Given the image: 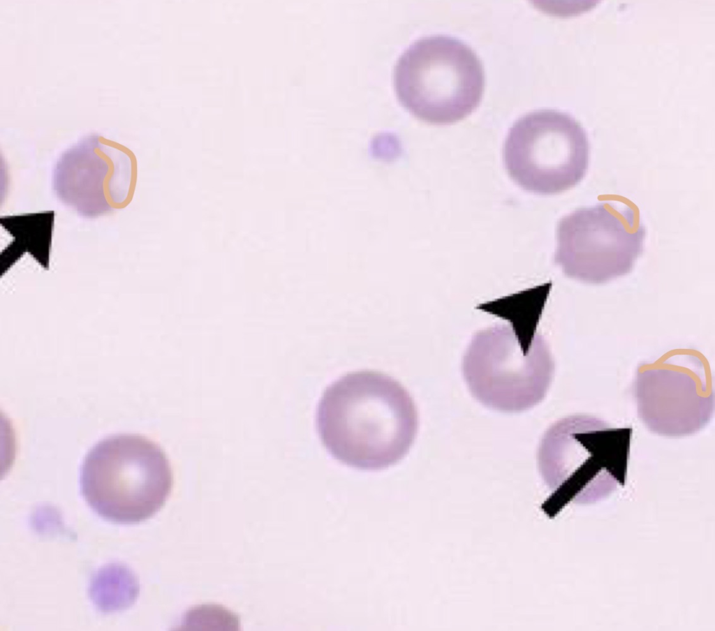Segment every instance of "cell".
<instances>
[{"label": "cell", "instance_id": "obj_1", "mask_svg": "<svg viewBox=\"0 0 715 631\" xmlns=\"http://www.w3.org/2000/svg\"><path fill=\"white\" fill-rule=\"evenodd\" d=\"M316 424L330 454L362 470H381L402 459L418 429V415L408 390L377 371L340 377L324 391Z\"/></svg>", "mask_w": 715, "mask_h": 631}, {"label": "cell", "instance_id": "obj_2", "mask_svg": "<svg viewBox=\"0 0 715 631\" xmlns=\"http://www.w3.org/2000/svg\"><path fill=\"white\" fill-rule=\"evenodd\" d=\"M633 429L574 414L545 431L537 450L542 477L561 500L591 503L625 480Z\"/></svg>", "mask_w": 715, "mask_h": 631}, {"label": "cell", "instance_id": "obj_3", "mask_svg": "<svg viewBox=\"0 0 715 631\" xmlns=\"http://www.w3.org/2000/svg\"><path fill=\"white\" fill-rule=\"evenodd\" d=\"M82 493L102 517L133 524L156 513L172 485L170 465L161 447L136 434L105 438L86 455L80 472Z\"/></svg>", "mask_w": 715, "mask_h": 631}, {"label": "cell", "instance_id": "obj_4", "mask_svg": "<svg viewBox=\"0 0 715 631\" xmlns=\"http://www.w3.org/2000/svg\"><path fill=\"white\" fill-rule=\"evenodd\" d=\"M484 71L473 50L447 36L420 38L399 59L394 73L397 97L411 114L443 125L470 114L480 103Z\"/></svg>", "mask_w": 715, "mask_h": 631}, {"label": "cell", "instance_id": "obj_5", "mask_svg": "<svg viewBox=\"0 0 715 631\" xmlns=\"http://www.w3.org/2000/svg\"><path fill=\"white\" fill-rule=\"evenodd\" d=\"M522 338L506 325L487 327L473 337L462 372L469 392L483 406L515 413L545 399L554 373L549 346L536 332Z\"/></svg>", "mask_w": 715, "mask_h": 631}, {"label": "cell", "instance_id": "obj_6", "mask_svg": "<svg viewBox=\"0 0 715 631\" xmlns=\"http://www.w3.org/2000/svg\"><path fill=\"white\" fill-rule=\"evenodd\" d=\"M645 235L638 209L630 201L581 208L558 223L554 262L570 279L605 283L632 271Z\"/></svg>", "mask_w": 715, "mask_h": 631}, {"label": "cell", "instance_id": "obj_7", "mask_svg": "<svg viewBox=\"0 0 715 631\" xmlns=\"http://www.w3.org/2000/svg\"><path fill=\"white\" fill-rule=\"evenodd\" d=\"M633 393L639 420L666 437L695 434L711 422L714 392L709 363L700 351L677 348L638 365Z\"/></svg>", "mask_w": 715, "mask_h": 631}, {"label": "cell", "instance_id": "obj_8", "mask_svg": "<svg viewBox=\"0 0 715 631\" xmlns=\"http://www.w3.org/2000/svg\"><path fill=\"white\" fill-rule=\"evenodd\" d=\"M589 146L585 131L571 116L540 110L520 117L503 149L505 168L524 190L543 195L570 189L584 177Z\"/></svg>", "mask_w": 715, "mask_h": 631}, {"label": "cell", "instance_id": "obj_9", "mask_svg": "<svg viewBox=\"0 0 715 631\" xmlns=\"http://www.w3.org/2000/svg\"><path fill=\"white\" fill-rule=\"evenodd\" d=\"M137 159L127 147L92 134L65 150L54 170L57 198L80 215L94 218L126 207L133 200Z\"/></svg>", "mask_w": 715, "mask_h": 631}]
</instances>
